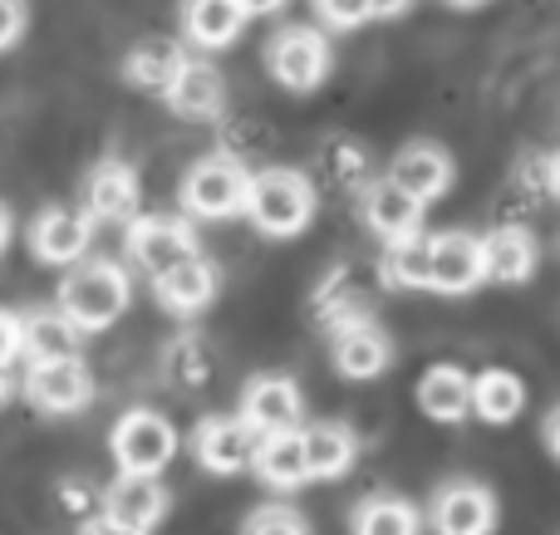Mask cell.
<instances>
[{"label":"cell","instance_id":"ba28073f","mask_svg":"<svg viewBox=\"0 0 560 535\" xmlns=\"http://www.w3.org/2000/svg\"><path fill=\"white\" fill-rule=\"evenodd\" d=\"M124 241H128L133 265H143L148 275H163L167 265H177V261L202 251L192 222H187V216H167V212H138L133 222H128Z\"/></svg>","mask_w":560,"mask_h":535},{"label":"cell","instance_id":"6da1fadb","mask_svg":"<svg viewBox=\"0 0 560 535\" xmlns=\"http://www.w3.org/2000/svg\"><path fill=\"white\" fill-rule=\"evenodd\" d=\"M315 182L300 167H261V173H252V187H246V216L271 241H295L315 222Z\"/></svg>","mask_w":560,"mask_h":535},{"label":"cell","instance_id":"9c48e42d","mask_svg":"<svg viewBox=\"0 0 560 535\" xmlns=\"http://www.w3.org/2000/svg\"><path fill=\"white\" fill-rule=\"evenodd\" d=\"M25 399L49 418L84 413L94 403V373H89V364L79 354H69V359H30Z\"/></svg>","mask_w":560,"mask_h":535},{"label":"cell","instance_id":"3957f363","mask_svg":"<svg viewBox=\"0 0 560 535\" xmlns=\"http://www.w3.org/2000/svg\"><path fill=\"white\" fill-rule=\"evenodd\" d=\"M246 187H252V173L242 167V157L207 153L183 173L177 202L192 222H222V216L246 212Z\"/></svg>","mask_w":560,"mask_h":535},{"label":"cell","instance_id":"277c9868","mask_svg":"<svg viewBox=\"0 0 560 535\" xmlns=\"http://www.w3.org/2000/svg\"><path fill=\"white\" fill-rule=\"evenodd\" d=\"M329 64H335V49L310 25H285L266 39V69L290 94H315L329 79Z\"/></svg>","mask_w":560,"mask_h":535},{"label":"cell","instance_id":"836d02e7","mask_svg":"<svg viewBox=\"0 0 560 535\" xmlns=\"http://www.w3.org/2000/svg\"><path fill=\"white\" fill-rule=\"evenodd\" d=\"M359 167H364V147H354V143H335V147H329V173H335L339 182H349Z\"/></svg>","mask_w":560,"mask_h":535},{"label":"cell","instance_id":"ab89813d","mask_svg":"<svg viewBox=\"0 0 560 535\" xmlns=\"http://www.w3.org/2000/svg\"><path fill=\"white\" fill-rule=\"evenodd\" d=\"M546 187H551V192L560 197V153L551 157V163H546Z\"/></svg>","mask_w":560,"mask_h":535},{"label":"cell","instance_id":"f546056e","mask_svg":"<svg viewBox=\"0 0 560 535\" xmlns=\"http://www.w3.org/2000/svg\"><path fill=\"white\" fill-rule=\"evenodd\" d=\"M167 373L177 379V389H197V383H207V373H212L207 344L192 340V334H183V340L173 344V354H167Z\"/></svg>","mask_w":560,"mask_h":535},{"label":"cell","instance_id":"d590c367","mask_svg":"<svg viewBox=\"0 0 560 535\" xmlns=\"http://www.w3.org/2000/svg\"><path fill=\"white\" fill-rule=\"evenodd\" d=\"M369 10H374V20H398L413 10V0H369Z\"/></svg>","mask_w":560,"mask_h":535},{"label":"cell","instance_id":"74e56055","mask_svg":"<svg viewBox=\"0 0 560 535\" xmlns=\"http://www.w3.org/2000/svg\"><path fill=\"white\" fill-rule=\"evenodd\" d=\"M290 0H242L246 15H276V10H285Z\"/></svg>","mask_w":560,"mask_h":535},{"label":"cell","instance_id":"f1b7e54d","mask_svg":"<svg viewBox=\"0 0 560 535\" xmlns=\"http://www.w3.org/2000/svg\"><path fill=\"white\" fill-rule=\"evenodd\" d=\"M349 531H359V535H413V531H423V516H418L413 501L398 497V491H374V497H364L354 507Z\"/></svg>","mask_w":560,"mask_h":535},{"label":"cell","instance_id":"484cf974","mask_svg":"<svg viewBox=\"0 0 560 535\" xmlns=\"http://www.w3.org/2000/svg\"><path fill=\"white\" fill-rule=\"evenodd\" d=\"M300 438H305L310 482H339L349 467H354L359 442L345 423H310V428H300Z\"/></svg>","mask_w":560,"mask_h":535},{"label":"cell","instance_id":"4fadbf2b","mask_svg":"<svg viewBox=\"0 0 560 535\" xmlns=\"http://www.w3.org/2000/svg\"><path fill=\"white\" fill-rule=\"evenodd\" d=\"M487 285L482 236L472 231H443L433 236V261H428V290L438 295H467Z\"/></svg>","mask_w":560,"mask_h":535},{"label":"cell","instance_id":"d6a6232c","mask_svg":"<svg viewBox=\"0 0 560 535\" xmlns=\"http://www.w3.org/2000/svg\"><path fill=\"white\" fill-rule=\"evenodd\" d=\"M30 29V0H0V55L15 49Z\"/></svg>","mask_w":560,"mask_h":535},{"label":"cell","instance_id":"d6986e66","mask_svg":"<svg viewBox=\"0 0 560 535\" xmlns=\"http://www.w3.org/2000/svg\"><path fill=\"white\" fill-rule=\"evenodd\" d=\"M482 261L492 285H526L541 265V246L522 222H502L482 236Z\"/></svg>","mask_w":560,"mask_h":535},{"label":"cell","instance_id":"1f68e13d","mask_svg":"<svg viewBox=\"0 0 560 535\" xmlns=\"http://www.w3.org/2000/svg\"><path fill=\"white\" fill-rule=\"evenodd\" d=\"M242 526H246V531H310V521L300 516V511H290L285 501H271V507L252 511Z\"/></svg>","mask_w":560,"mask_h":535},{"label":"cell","instance_id":"9a60e30c","mask_svg":"<svg viewBox=\"0 0 560 535\" xmlns=\"http://www.w3.org/2000/svg\"><path fill=\"white\" fill-rule=\"evenodd\" d=\"M84 206L94 222H118V226L133 222L138 206H143V182H138L133 163H124V157L94 163V173L84 182Z\"/></svg>","mask_w":560,"mask_h":535},{"label":"cell","instance_id":"7c38bea8","mask_svg":"<svg viewBox=\"0 0 560 535\" xmlns=\"http://www.w3.org/2000/svg\"><path fill=\"white\" fill-rule=\"evenodd\" d=\"M89 241H94V216H89V206L84 212H74V206H45V212H35V222H30V251L45 265L84 261Z\"/></svg>","mask_w":560,"mask_h":535},{"label":"cell","instance_id":"7a4b0ae2","mask_svg":"<svg viewBox=\"0 0 560 535\" xmlns=\"http://www.w3.org/2000/svg\"><path fill=\"white\" fill-rule=\"evenodd\" d=\"M128 300H133V285H128L124 265H114V261H84V265L74 261L55 290V305L84 334H98V330H108V324H118Z\"/></svg>","mask_w":560,"mask_h":535},{"label":"cell","instance_id":"4dcf8cb0","mask_svg":"<svg viewBox=\"0 0 560 535\" xmlns=\"http://www.w3.org/2000/svg\"><path fill=\"white\" fill-rule=\"evenodd\" d=\"M310 5H315V15L325 20L329 29H359L374 20L369 0H310Z\"/></svg>","mask_w":560,"mask_h":535},{"label":"cell","instance_id":"8992f818","mask_svg":"<svg viewBox=\"0 0 560 535\" xmlns=\"http://www.w3.org/2000/svg\"><path fill=\"white\" fill-rule=\"evenodd\" d=\"M329 364H335L339 379L369 383V379H378V373H388V364H394V340H388V330L369 310L349 314V320H339L335 330H329Z\"/></svg>","mask_w":560,"mask_h":535},{"label":"cell","instance_id":"83f0119b","mask_svg":"<svg viewBox=\"0 0 560 535\" xmlns=\"http://www.w3.org/2000/svg\"><path fill=\"white\" fill-rule=\"evenodd\" d=\"M428 261H433V236L428 231H408L398 241H384V285L394 290H428Z\"/></svg>","mask_w":560,"mask_h":535},{"label":"cell","instance_id":"4316f807","mask_svg":"<svg viewBox=\"0 0 560 535\" xmlns=\"http://www.w3.org/2000/svg\"><path fill=\"white\" fill-rule=\"evenodd\" d=\"M526 408V383L512 369H482L472 373V413L492 428L516 423V413Z\"/></svg>","mask_w":560,"mask_h":535},{"label":"cell","instance_id":"5bb4252c","mask_svg":"<svg viewBox=\"0 0 560 535\" xmlns=\"http://www.w3.org/2000/svg\"><path fill=\"white\" fill-rule=\"evenodd\" d=\"M359 212H364V226L378 241H398V236H408V231H423L428 202H418L408 187H398L394 177L384 173L359 187Z\"/></svg>","mask_w":560,"mask_h":535},{"label":"cell","instance_id":"7402d4cb","mask_svg":"<svg viewBox=\"0 0 560 535\" xmlns=\"http://www.w3.org/2000/svg\"><path fill=\"white\" fill-rule=\"evenodd\" d=\"M183 64H187V49L177 45V39L148 35V39H138V45L124 55L118 74H124L133 88H143V94H167Z\"/></svg>","mask_w":560,"mask_h":535},{"label":"cell","instance_id":"f35d334b","mask_svg":"<svg viewBox=\"0 0 560 535\" xmlns=\"http://www.w3.org/2000/svg\"><path fill=\"white\" fill-rule=\"evenodd\" d=\"M10 236H15V216H10V206H5V202H0V255H5Z\"/></svg>","mask_w":560,"mask_h":535},{"label":"cell","instance_id":"e575fe53","mask_svg":"<svg viewBox=\"0 0 560 535\" xmlns=\"http://www.w3.org/2000/svg\"><path fill=\"white\" fill-rule=\"evenodd\" d=\"M20 359V314L15 310H0V369Z\"/></svg>","mask_w":560,"mask_h":535},{"label":"cell","instance_id":"52a82bcc","mask_svg":"<svg viewBox=\"0 0 560 535\" xmlns=\"http://www.w3.org/2000/svg\"><path fill=\"white\" fill-rule=\"evenodd\" d=\"M98 507H104V526L108 531L148 535V531L163 526L173 497H167L163 477H153V472H118V477L108 482V491H104Z\"/></svg>","mask_w":560,"mask_h":535},{"label":"cell","instance_id":"d4e9b609","mask_svg":"<svg viewBox=\"0 0 560 535\" xmlns=\"http://www.w3.org/2000/svg\"><path fill=\"white\" fill-rule=\"evenodd\" d=\"M79 340H84V330L59 305L20 314V354H30V359H69V354H79Z\"/></svg>","mask_w":560,"mask_h":535},{"label":"cell","instance_id":"b9f144b4","mask_svg":"<svg viewBox=\"0 0 560 535\" xmlns=\"http://www.w3.org/2000/svg\"><path fill=\"white\" fill-rule=\"evenodd\" d=\"M5 373H10V369H0V403L10 399V379H5Z\"/></svg>","mask_w":560,"mask_h":535},{"label":"cell","instance_id":"2e32d148","mask_svg":"<svg viewBox=\"0 0 560 535\" xmlns=\"http://www.w3.org/2000/svg\"><path fill=\"white\" fill-rule=\"evenodd\" d=\"M242 418L256 432H285L305 423V393L285 373H256L242 393Z\"/></svg>","mask_w":560,"mask_h":535},{"label":"cell","instance_id":"8d00e7d4","mask_svg":"<svg viewBox=\"0 0 560 535\" xmlns=\"http://www.w3.org/2000/svg\"><path fill=\"white\" fill-rule=\"evenodd\" d=\"M541 432H546V448H551V452H556V457H560V408H551V413H546Z\"/></svg>","mask_w":560,"mask_h":535},{"label":"cell","instance_id":"ffe728a7","mask_svg":"<svg viewBox=\"0 0 560 535\" xmlns=\"http://www.w3.org/2000/svg\"><path fill=\"white\" fill-rule=\"evenodd\" d=\"M217 285H222L217 281V265L207 261L202 251L167 265L163 275H153V295L167 314H202L207 305L217 300Z\"/></svg>","mask_w":560,"mask_h":535},{"label":"cell","instance_id":"8fae6325","mask_svg":"<svg viewBox=\"0 0 560 535\" xmlns=\"http://www.w3.org/2000/svg\"><path fill=\"white\" fill-rule=\"evenodd\" d=\"M502 511H497V497L492 487L472 477H453L433 491V531L443 535H487L497 531Z\"/></svg>","mask_w":560,"mask_h":535},{"label":"cell","instance_id":"5b68a950","mask_svg":"<svg viewBox=\"0 0 560 535\" xmlns=\"http://www.w3.org/2000/svg\"><path fill=\"white\" fill-rule=\"evenodd\" d=\"M108 452H114L118 472H153L163 477L167 462L177 457V432L163 413L153 408H128L108 432Z\"/></svg>","mask_w":560,"mask_h":535},{"label":"cell","instance_id":"cb8c5ba5","mask_svg":"<svg viewBox=\"0 0 560 535\" xmlns=\"http://www.w3.org/2000/svg\"><path fill=\"white\" fill-rule=\"evenodd\" d=\"M418 408L433 423H463L472 413V373L463 364H433L418 379Z\"/></svg>","mask_w":560,"mask_h":535},{"label":"cell","instance_id":"60d3db41","mask_svg":"<svg viewBox=\"0 0 560 535\" xmlns=\"http://www.w3.org/2000/svg\"><path fill=\"white\" fill-rule=\"evenodd\" d=\"M447 5H457V10H477V5H487V0H447Z\"/></svg>","mask_w":560,"mask_h":535},{"label":"cell","instance_id":"ac0fdd59","mask_svg":"<svg viewBox=\"0 0 560 535\" xmlns=\"http://www.w3.org/2000/svg\"><path fill=\"white\" fill-rule=\"evenodd\" d=\"M163 98L177 118H187V123H212V118H222V108H226V74L217 64H207V59L187 55V64L177 69L173 88H167Z\"/></svg>","mask_w":560,"mask_h":535},{"label":"cell","instance_id":"44dd1931","mask_svg":"<svg viewBox=\"0 0 560 535\" xmlns=\"http://www.w3.org/2000/svg\"><path fill=\"white\" fill-rule=\"evenodd\" d=\"M177 20H183L187 45H197V49H232L236 39H242V29H246V20H252V15L242 10V0H183Z\"/></svg>","mask_w":560,"mask_h":535},{"label":"cell","instance_id":"30bf717a","mask_svg":"<svg viewBox=\"0 0 560 535\" xmlns=\"http://www.w3.org/2000/svg\"><path fill=\"white\" fill-rule=\"evenodd\" d=\"M256 442H261V432H256L242 413H236V418L232 413H212V418H202L192 432V457H197V467L212 472V477H236L242 467H252Z\"/></svg>","mask_w":560,"mask_h":535},{"label":"cell","instance_id":"603a6c76","mask_svg":"<svg viewBox=\"0 0 560 535\" xmlns=\"http://www.w3.org/2000/svg\"><path fill=\"white\" fill-rule=\"evenodd\" d=\"M252 472L271 491L305 487V482H310V462H305V438H300V428L261 432V442H256V457H252Z\"/></svg>","mask_w":560,"mask_h":535},{"label":"cell","instance_id":"e0dca14e","mask_svg":"<svg viewBox=\"0 0 560 535\" xmlns=\"http://www.w3.org/2000/svg\"><path fill=\"white\" fill-rule=\"evenodd\" d=\"M388 177H394L398 187H408L418 202H438V197L453 192L457 163L447 157V147H438V143H428V138H418V143L398 147V157L388 163Z\"/></svg>","mask_w":560,"mask_h":535}]
</instances>
